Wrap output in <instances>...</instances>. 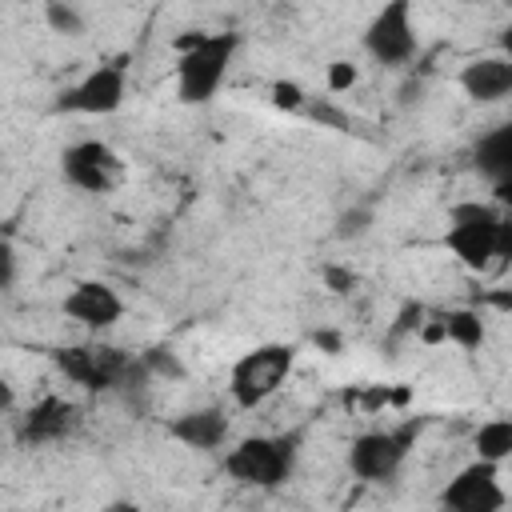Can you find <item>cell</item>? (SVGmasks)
I'll list each match as a JSON object with an SVG mask.
<instances>
[{
    "mask_svg": "<svg viewBox=\"0 0 512 512\" xmlns=\"http://www.w3.org/2000/svg\"><path fill=\"white\" fill-rule=\"evenodd\" d=\"M444 248L468 268V272H488L492 264L512 256V220L484 200H460L448 212V232Z\"/></svg>",
    "mask_w": 512,
    "mask_h": 512,
    "instance_id": "obj_1",
    "label": "cell"
},
{
    "mask_svg": "<svg viewBox=\"0 0 512 512\" xmlns=\"http://www.w3.org/2000/svg\"><path fill=\"white\" fill-rule=\"evenodd\" d=\"M56 368L88 392H140L152 380L140 356H132L124 348H112V344H100V340L60 348Z\"/></svg>",
    "mask_w": 512,
    "mask_h": 512,
    "instance_id": "obj_3",
    "label": "cell"
},
{
    "mask_svg": "<svg viewBox=\"0 0 512 512\" xmlns=\"http://www.w3.org/2000/svg\"><path fill=\"white\" fill-rule=\"evenodd\" d=\"M472 160L476 168L496 184V196L508 200V180H512V128L500 124L492 132H484L472 148Z\"/></svg>",
    "mask_w": 512,
    "mask_h": 512,
    "instance_id": "obj_15",
    "label": "cell"
},
{
    "mask_svg": "<svg viewBox=\"0 0 512 512\" xmlns=\"http://www.w3.org/2000/svg\"><path fill=\"white\" fill-rule=\"evenodd\" d=\"M128 96V72L120 64H96L72 88L60 92L56 112L68 116H112Z\"/></svg>",
    "mask_w": 512,
    "mask_h": 512,
    "instance_id": "obj_9",
    "label": "cell"
},
{
    "mask_svg": "<svg viewBox=\"0 0 512 512\" xmlns=\"http://www.w3.org/2000/svg\"><path fill=\"white\" fill-rule=\"evenodd\" d=\"M16 276H20V256H16L12 240L0 236V292H8L16 284Z\"/></svg>",
    "mask_w": 512,
    "mask_h": 512,
    "instance_id": "obj_23",
    "label": "cell"
},
{
    "mask_svg": "<svg viewBox=\"0 0 512 512\" xmlns=\"http://www.w3.org/2000/svg\"><path fill=\"white\" fill-rule=\"evenodd\" d=\"M292 364H296V348L292 344H256L228 372V396H232V404L244 408V412L268 404L284 388Z\"/></svg>",
    "mask_w": 512,
    "mask_h": 512,
    "instance_id": "obj_4",
    "label": "cell"
},
{
    "mask_svg": "<svg viewBox=\"0 0 512 512\" xmlns=\"http://www.w3.org/2000/svg\"><path fill=\"white\" fill-rule=\"evenodd\" d=\"M268 92H272V108H280V112H292V116L308 112V92H304L296 80H276Z\"/></svg>",
    "mask_w": 512,
    "mask_h": 512,
    "instance_id": "obj_20",
    "label": "cell"
},
{
    "mask_svg": "<svg viewBox=\"0 0 512 512\" xmlns=\"http://www.w3.org/2000/svg\"><path fill=\"white\" fill-rule=\"evenodd\" d=\"M324 80H328V92H348V88L360 80V68H356L352 60H332Z\"/></svg>",
    "mask_w": 512,
    "mask_h": 512,
    "instance_id": "obj_22",
    "label": "cell"
},
{
    "mask_svg": "<svg viewBox=\"0 0 512 512\" xmlns=\"http://www.w3.org/2000/svg\"><path fill=\"white\" fill-rule=\"evenodd\" d=\"M460 88L472 104H496L512 92V60L504 52L496 56H476L460 68Z\"/></svg>",
    "mask_w": 512,
    "mask_h": 512,
    "instance_id": "obj_13",
    "label": "cell"
},
{
    "mask_svg": "<svg viewBox=\"0 0 512 512\" xmlns=\"http://www.w3.org/2000/svg\"><path fill=\"white\" fill-rule=\"evenodd\" d=\"M500 468L504 464H492V460H472L464 464L440 492V504L452 508V512H500L508 504L504 496V484H500Z\"/></svg>",
    "mask_w": 512,
    "mask_h": 512,
    "instance_id": "obj_10",
    "label": "cell"
},
{
    "mask_svg": "<svg viewBox=\"0 0 512 512\" xmlns=\"http://www.w3.org/2000/svg\"><path fill=\"white\" fill-rule=\"evenodd\" d=\"M316 344L328 352H340V336H332V332H316Z\"/></svg>",
    "mask_w": 512,
    "mask_h": 512,
    "instance_id": "obj_26",
    "label": "cell"
},
{
    "mask_svg": "<svg viewBox=\"0 0 512 512\" xmlns=\"http://www.w3.org/2000/svg\"><path fill=\"white\" fill-rule=\"evenodd\" d=\"M472 448L480 460H492V464H504L512 456V420L508 416H496V420H484L472 436Z\"/></svg>",
    "mask_w": 512,
    "mask_h": 512,
    "instance_id": "obj_17",
    "label": "cell"
},
{
    "mask_svg": "<svg viewBox=\"0 0 512 512\" xmlns=\"http://www.w3.org/2000/svg\"><path fill=\"white\" fill-rule=\"evenodd\" d=\"M172 440H180L184 448H196V452H216L228 444V416L224 408H192V412H180L172 424H168Z\"/></svg>",
    "mask_w": 512,
    "mask_h": 512,
    "instance_id": "obj_14",
    "label": "cell"
},
{
    "mask_svg": "<svg viewBox=\"0 0 512 512\" xmlns=\"http://www.w3.org/2000/svg\"><path fill=\"white\" fill-rule=\"evenodd\" d=\"M180 60H176V96L180 104H208L220 84L228 80V68L240 52L236 32H192L176 40Z\"/></svg>",
    "mask_w": 512,
    "mask_h": 512,
    "instance_id": "obj_2",
    "label": "cell"
},
{
    "mask_svg": "<svg viewBox=\"0 0 512 512\" xmlns=\"http://www.w3.org/2000/svg\"><path fill=\"white\" fill-rule=\"evenodd\" d=\"M416 436H420V420H404L396 428H372V432H360L348 448V472L364 484H384L392 480L408 452L416 448Z\"/></svg>",
    "mask_w": 512,
    "mask_h": 512,
    "instance_id": "obj_6",
    "label": "cell"
},
{
    "mask_svg": "<svg viewBox=\"0 0 512 512\" xmlns=\"http://www.w3.org/2000/svg\"><path fill=\"white\" fill-rule=\"evenodd\" d=\"M60 312H64L72 324L88 328V332H108V328L120 324L124 300H120V292H116L112 284H104V280H76V284L64 292Z\"/></svg>",
    "mask_w": 512,
    "mask_h": 512,
    "instance_id": "obj_11",
    "label": "cell"
},
{
    "mask_svg": "<svg viewBox=\"0 0 512 512\" xmlns=\"http://www.w3.org/2000/svg\"><path fill=\"white\" fill-rule=\"evenodd\" d=\"M368 228H372V208H368V204H352V208L340 212V220H336V236H340V240H360Z\"/></svg>",
    "mask_w": 512,
    "mask_h": 512,
    "instance_id": "obj_21",
    "label": "cell"
},
{
    "mask_svg": "<svg viewBox=\"0 0 512 512\" xmlns=\"http://www.w3.org/2000/svg\"><path fill=\"white\" fill-rule=\"evenodd\" d=\"M44 24H48L56 36H68V40L84 36V28H88L84 12H80L72 0H44Z\"/></svg>",
    "mask_w": 512,
    "mask_h": 512,
    "instance_id": "obj_18",
    "label": "cell"
},
{
    "mask_svg": "<svg viewBox=\"0 0 512 512\" xmlns=\"http://www.w3.org/2000/svg\"><path fill=\"white\" fill-rule=\"evenodd\" d=\"M80 428V408L64 396H40L32 408L20 412L16 420V440L24 448H44V444H60Z\"/></svg>",
    "mask_w": 512,
    "mask_h": 512,
    "instance_id": "obj_12",
    "label": "cell"
},
{
    "mask_svg": "<svg viewBox=\"0 0 512 512\" xmlns=\"http://www.w3.org/2000/svg\"><path fill=\"white\" fill-rule=\"evenodd\" d=\"M12 408H16V388H12V380L0 376V416L12 412Z\"/></svg>",
    "mask_w": 512,
    "mask_h": 512,
    "instance_id": "obj_25",
    "label": "cell"
},
{
    "mask_svg": "<svg viewBox=\"0 0 512 512\" xmlns=\"http://www.w3.org/2000/svg\"><path fill=\"white\" fill-rule=\"evenodd\" d=\"M440 324H444V340L464 348V352H476L488 336L480 308H448V312H440Z\"/></svg>",
    "mask_w": 512,
    "mask_h": 512,
    "instance_id": "obj_16",
    "label": "cell"
},
{
    "mask_svg": "<svg viewBox=\"0 0 512 512\" xmlns=\"http://www.w3.org/2000/svg\"><path fill=\"white\" fill-rule=\"evenodd\" d=\"M140 360H144V368H148L152 380H180V376H184V364H180V356H176L168 344H152V348H144Z\"/></svg>",
    "mask_w": 512,
    "mask_h": 512,
    "instance_id": "obj_19",
    "label": "cell"
},
{
    "mask_svg": "<svg viewBox=\"0 0 512 512\" xmlns=\"http://www.w3.org/2000/svg\"><path fill=\"white\" fill-rule=\"evenodd\" d=\"M60 176L68 188L76 192H88V196H108L120 188L124 180V160L120 152L108 144V140H72L64 152H60Z\"/></svg>",
    "mask_w": 512,
    "mask_h": 512,
    "instance_id": "obj_7",
    "label": "cell"
},
{
    "mask_svg": "<svg viewBox=\"0 0 512 512\" xmlns=\"http://www.w3.org/2000/svg\"><path fill=\"white\" fill-rule=\"evenodd\" d=\"M364 52L384 64L400 68L416 56V24H412V0H388L364 28Z\"/></svg>",
    "mask_w": 512,
    "mask_h": 512,
    "instance_id": "obj_8",
    "label": "cell"
},
{
    "mask_svg": "<svg viewBox=\"0 0 512 512\" xmlns=\"http://www.w3.org/2000/svg\"><path fill=\"white\" fill-rule=\"evenodd\" d=\"M300 436H244L224 452V472L252 488H280L296 468Z\"/></svg>",
    "mask_w": 512,
    "mask_h": 512,
    "instance_id": "obj_5",
    "label": "cell"
},
{
    "mask_svg": "<svg viewBox=\"0 0 512 512\" xmlns=\"http://www.w3.org/2000/svg\"><path fill=\"white\" fill-rule=\"evenodd\" d=\"M320 276H324L328 292H336V296H348V292L356 288V272H352V268H340V264H324V268H320Z\"/></svg>",
    "mask_w": 512,
    "mask_h": 512,
    "instance_id": "obj_24",
    "label": "cell"
}]
</instances>
